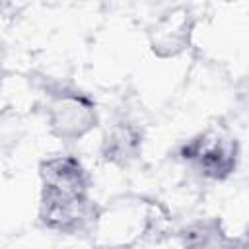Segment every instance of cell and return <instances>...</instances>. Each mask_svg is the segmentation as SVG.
Returning <instances> with one entry per match:
<instances>
[{
  "mask_svg": "<svg viewBox=\"0 0 249 249\" xmlns=\"http://www.w3.org/2000/svg\"><path fill=\"white\" fill-rule=\"evenodd\" d=\"M47 123L60 140H80L97 124L95 103L70 88H54L47 93Z\"/></svg>",
  "mask_w": 249,
  "mask_h": 249,
  "instance_id": "6da1fadb",
  "label": "cell"
},
{
  "mask_svg": "<svg viewBox=\"0 0 249 249\" xmlns=\"http://www.w3.org/2000/svg\"><path fill=\"white\" fill-rule=\"evenodd\" d=\"M181 158L200 175L210 179H224L235 169L237 146L233 138H228L220 132H208L183 146Z\"/></svg>",
  "mask_w": 249,
  "mask_h": 249,
  "instance_id": "7a4b0ae2",
  "label": "cell"
},
{
  "mask_svg": "<svg viewBox=\"0 0 249 249\" xmlns=\"http://www.w3.org/2000/svg\"><path fill=\"white\" fill-rule=\"evenodd\" d=\"M41 183L47 193H89V177L74 156H53L41 163Z\"/></svg>",
  "mask_w": 249,
  "mask_h": 249,
  "instance_id": "3957f363",
  "label": "cell"
},
{
  "mask_svg": "<svg viewBox=\"0 0 249 249\" xmlns=\"http://www.w3.org/2000/svg\"><path fill=\"white\" fill-rule=\"evenodd\" d=\"M142 144V134L132 123H115L103 138V156L119 165L132 161Z\"/></svg>",
  "mask_w": 249,
  "mask_h": 249,
  "instance_id": "277c9868",
  "label": "cell"
},
{
  "mask_svg": "<svg viewBox=\"0 0 249 249\" xmlns=\"http://www.w3.org/2000/svg\"><path fill=\"white\" fill-rule=\"evenodd\" d=\"M187 37H189V23L185 14H169L158 23L152 45L154 51H158L163 56H169L185 47Z\"/></svg>",
  "mask_w": 249,
  "mask_h": 249,
  "instance_id": "5b68a950",
  "label": "cell"
}]
</instances>
